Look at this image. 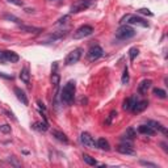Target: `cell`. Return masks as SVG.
<instances>
[{
  "label": "cell",
  "instance_id": "obj_10",
  "mask_svg": "<svg viewBox=\"0 0 168 168\" xmlns=\"http://www.w3.org/2000/svg\"><path fill=\"white\" fill-rule=\"evenodd\" d=\"M147 125L150 126V127H152L155 132H160V133H163L164 135H168V130L166 129V126H163L160 122H158V121H147Z\"/></svg>",
  "mask_w": 168,
  "mask_h": 168
},
{
  "label": "cell",
  "instance_id": "obj_20",
  "mask_svg": "<svg viewBox=\"0 0 168 168\" xmlns=\"http://www.w3.org/2000/svg\"><path fill=\"white\" fill-rule=\"evenodd\" d=\"M18 28H20L22 32H26V33H40V32H42V29H40V28L29 26V25H22V24H18Z\"/></svg>",
  "mask_w": 168,
  "mask_h": 168
},
{
  "label": "cell",
  "instance_id": "obj_18",
  "mask_svg": "<svg viewBox=\"0 0 168 168\" xmlns=\"http://www.w3.org/2000/svg\"><path fill=\"white\" fill-rule=\"evenodd\" d=\"M138 132L141 133V134H145V135H155V130L152 129V127H150L148 125H141V126H138Z\"/></svg>",
  "mask_w": 168,
  "mask_h": 168
},
{
  "label": "cell",
  "instance_id": "obj_35",
  "mask_svg": "<svg viewBox=\"0 0 168 168\" xmlns=\"http://www.w3.org/2000/svg\"><path fill=\"white\" fill-rule=\"evenodd\" d=\"M8 2L12 3V4H15V5H18V7H22V5H24L22 0H8Z\"/></svg>",
  "mask_w": 168,
  "mask_h": 168
},
{
  "label": "cell",
  "instance_id": "obj_11",
  "mask_svg": "<svg viewBox=\"0 0 168 168\" xmlns=\"http://www.w3.org/2000/svg\"><path fill=\"white\" fill-rule=\"evenodd\" d=\"M151 85H152V80H150V79L142 80L139 87H138V93H139V95H146L147 91L151 88Z\"/></svg>",
  "mask_w": 168,
  "mask_h": 168
},
{
  "label": "cell",
  "instance_id": "obj_29",
  "mask_svg": "<svg viewBox=\"0 0 168 168\" xmlns=\"http://www.w3.org/2000/svg\"><path fill=\"white\" fill-rule=\"evenodd\" d=\"M4 18H5V20H8V21H13V22H16V24H20V18L16 17V16H13V15L5 13V15H4Z\"/></svg>",
  "mask_w": 168,
  "mask_h": 168
},
{
  "label": "cell",
  "instance_id": "obj_39",
  "mask_svg": "<svg viewBox=\"0 0 168 168\" xmlns=\"http://www.w3.org/2000/svg\"><path fill=\"white\" fill-rule=\"evenodd\" d=\"M38 105H40V108H41L42 110H45V109H46V107H45V105H43V103H41V101H38Z\"/></svg>",
  "mask_w": 168,
  "mask_h": 168
},
{
  "label": "cell",
  "instance_id": "obj_23",
  "mask_svg": "<svg viewBox=\"0 0 168 168\" xmlns=\"http://www.w3.org/2000/svg\"><path fill=\"white\" fill-rule=\"evenodd\" d=\"M83 160L85 161L88 166H97V161H96V159L95 158H92L91 155H87V154H84L83 155Z\"/></svg>",
  "mask_w": 168,
  "mask_h": 168
},
{
  "label": "cell",
  "instance_id": "obj_15",
  "mask_svg": "<svg viewBox=\"0 0 168 168\" xmlns=\"http://www.w3.org/2000/svg\"><path fill=\"white\" fill-rule=\"evenodd\" d=\"M51 135H53L57 141L65 143V145H67V143H68V138L66 137V134L62 133V132H59V130H51Z\"/></svg>",
  "mask_w": 168,
  "mask_h": 168
},
{
  "label": "cell",
  "instance_id": "obj_22",
  "mask_svg": "<svg viewBox=\"0 0 168 168\" xmlns=\"http://www.w3.org/2000/svg\"><path fill=\"white\" fill-rule=\"evenodd\" d=\"M135 130L133 129V127H129L126 132H125V134H123V137H122V141H133L134 138H135Z\"/></svg>",
  "mask_w": 168,
  "mask_h": 168
},
{
  "label": "cell",
  "instance_id": "obj_5",
  "mask_svg": "<svg viewBox=\"0 0 168 168\" xmlns=\"http://www.w3.org/2000/svg\"><path fill=\"white\" fill-rule=\"evenodd\" d=\"M117 151L120 154H123V155H135V151H134V146L132 141H123L122 143L117 146Z\"/></svg>",
  "mask_w": 168,
  "mask_h": 168
},
{
  "label": "cell",
  "instance_id": "obj_28",
  "mask_svg": "<svg viewBox=\"0 0 168 168\" xmlns=\"http://www.w3.org/2000/svg\"><path fill=\"white\" fill-rule=\"evenodd\" d=\"M116 117H117V110H112L108 116V118L105 120V125H110L112 121H113V118H116Z\"/></svg>",
  "mask_w": 168,
  "mask_h": 168
},
{
  "label": "cell",
  "instance_id": "obj_2",
  "mask_svg": "<svg viewBox=\"0 0 168 168\" xmlns=\"http://www.w3.org/2000/svg\"><path fill=\"white\" fill-rule=\"evenodd\" d=\"M134 36H135V30L129 25H122L116 30V37L118 40H122V41L132 38V37H134Z\"/></svg>",
  "mask_w": 168,
  "mask_h": 168
},
{
  "label": "cell",
  "instance_id": "obj_42",
  "mask_svg": "<svg viewBox=\"0 0 168 168\" xmlns=\"http://www.w3.org/2000/svg\"><path fill=\"white\" fill-rule=\"evenodd\" d=\"M91 2H93V0H91Z\"/></svg>",
  "mask_w": 168,
  "mask_h": 168
},
{
  "label": "cell",
  "instance_id": "obj_25",
  "mask_svg": "<svg viewBox=\"0 0 168 168\" xmlns=\"http://www.w3.org/2000/svg\"><path fill=\"white\" fill-rule=\"evenodd\" d=\"M34 129H37V130H40V132H46L47 130V123L46 122H36L34 123Z\"/></svg>",
  "mask_w": 168,
  "mask_h": 168
},
{
  "label": "cell",
  "instance_id": "obj_40",
  "mask_svg": "<svg viewBox=\"0 0 168 168\" xmlns=\"http://www.w3.org/2000/svg\"><path fill=\"white\" fill-rule=\"evenodd\" d=\"M33 11H34V9H30V8H25V12H26V13H33Z\"/></svg>",
  "mask_w": 168,
  "mask_h": 168
},
{
  "label": "cell",
  "instance_id": "obj_24",
  "mask_svg": "<svg viewBox=\"0 0 168 168\" xmlns=\"http://www.w3.org/2000/svg\"><path fill=\"white\" fill-rule=\"evenodd\" d=\"M152 93L155 96H158L159 98H167V92L164 89H161V88H154Z\"/></svg>",
  "mask_w": 168,
  "mask_h": 168
},
{
  "label": "cell",
  "instance_id": "obj_34",
  "mask_svg": "<svg viewBox=\"0 0 168 168\" xmlns=\"http://www.w3.org/2000/svg\"><path fill=\"white\" fill-rule=\"evenodd\" d=\"M68 20H70V15H66V16H63V17H60L57 24H58V25H62V24H66Z\"/></svg>",
  "mask_w": 168,
  "mask_h": 168
},
{
  "label": "cell",
  "instance_id": "obj_3",
  "mask_svg": "<svg viewBox=\"0 0 168 168\" xmlns=\"http://www.w3.org/2000/svg\"><path fill=\"white\" fill-rule=\"evenodd\" d=\"M121 22H127V24H132V25H139V26H143V28H148V22L145 20V18L134 16V15H126L121 20Z\"/></svg>",
  "mask_w": 168,
  "mask_h": 168
},
{
  "label": "cell",
  "instance_id": "obj_31",
  "mask_svg": "<svg viewBox=\"0 0 168 168\" xmlns=\"http://www.w3.org/2000/svg\"><path fill=\"white\" fill-rule=\"evenodd\" d=\"M0 132L8 134V133H11V126L7 125V123H4V125H0Z\"/></svg>",
  "mask_w": 168,
  "mask_h": 168
},
{
  "label": "cell",
  "instance_id": "obj_41",
  "mask_svg": "<svg viewBox=\"0 0 168 168\" xmlns=\"http://www.w3.org/2000/svg\"><path fill=\"white\" fill-rule=\"evenodd\" d=\"M49 2H62V0H49Z\"/></svg>",
  "mask_w": 168,
  "mask_h": 168
},
{
  "label": "cell",
  "instance_id": "obj_9",
  "mask_svg": "<svg viewBox=\"0 0 168 168\" xmlns=\"http://www.w3.org/2000/svg\"><path fill=\"white\" fill-rule=\"evenodd\" d=\"M80 142H82L85 147H89V148L96 147V142L91 137L89 133H82V135H80Z\"/></svg>",
  "mask_w": 168,
  "mask_h": 168
},
{
  "label": "cell",
  "instance_id": "obj_21",
  "mask_svg": "<svg viewBox=\"0 0 168 168\" xmlns=\"http://www.w3.org/2000/svg\"><path fill=\"white\" fill-rule=\"evenodd\" d=\"M96 147L100 148V150H105V151H109L110 150V146H109V142L105 139V138H100L96 142Z\"/></svg>",
  "mask_w": 168,
  "mask_h": 168
},
{
  "label": "cell",
  "instance_id": "obj_26",
  "mask_svg": "<svg viewBox=\"0 0 168 168\" xmlns=\"http://www.w3.org/2000/svg\"><path fill=\"white\" fill-rule=\"evenodd\" d=\"M7 161L11 164V166H13V167H21V163L17 160V158H15V156H8V159H7Z\"/></svg>",
  "mask_w": 168,
  "mask_h": 168
},
{
  "label": "cell",
  "instance_id": "obj_36",
  "mask_svg": "<svg viewBox=\"0 0 168 168\" xmlns=\"http://www.w3.org/2000/svg\"><path fill=\"white\" fill-rule=\"evenodd\" d=\"M4 113H5V114H8V117H9V118H12V120H13V121H16V117L13 116V113H12V112H8V110H5Z\"/></svg>",
  "mask_w": 168,
  "mask_h": 168
},
{
  "label": "cell",
  "instance_id": "obj_13",
  "mask_svg": "<svg viewBox=\"0 0 168 168\" xmlns=\"http://www.w3.org/2000/svg\"><path fill=\"white\" fill-rule=\"evenodd\" d=\"M3 54H4L5 60H7V62H11V63H17V62L20 60V57H18V55H17L15 51L5 50V51H3Z\"/></svg>",
  "mask_w": 168,
  "mask_h": 168
},
{
  "label": "cell",
  "instance_id": "obj_7",
  "mask_svg": "<svg viewBox=\"0 0 168 168\" xmlns=\"http://www.w3.org/2000/svg\"><path fill=\"white\" fill-rule=\"evenodd\" d=\"M91 0H79L75 4L71 5V9H70V13H79V12H83L87 8H89L91 5Z\"/></svg>",
  "mask_w": 168,
  "mask_h": 168
},
{
  "label": "cell",
  "instance_id": "obj_32",
  "mask_svg": "<svg viewBox=\"0 0 168 168\" xmlns=\"http://www.w3.org/2000/svg\"><path fill=\"white\" fill-rule=\"evenodd\" d=\"M138 13H141V15H147V16H152V12L148 9V8H141V9H138Z\"/></svg>",
  "mask_w": 168,
  "mask_h": 168
},
{
  "label": "cell",
  "instance_id": "obj_19",
  "mask_svg": "<svg viewBox=\"0 0 168 168\" xmlns=\"http://www.w3.org/2000/svg\"><path fill=\"white\" fill-rule=\"evenodd\" d=\"M20 79H21V82H24L25 84H29V82H30V72H29V68L28 67H24L22 70H21Z\"/></svg>",
  "mask_w": 168,
  "mask_h": 168
},
{
  "label": "cell",
  "instance_id": "obj_12",
  "mask_svg": "<svg viewBox=\"0 0 168 168\" xmlns=\"http://www.w3.org/2000/svg\"><path fill=\"white\" fill-rule=\"evenodd\" d=\"M148 107V101L147 100H142V101H138L137 100V103H135V105H134V108L132 109V112L133 113H142L143 110H145L146 108Z\"/></svg>",
  "mask_w": 168,
  "mask_h": 168
},
{
  "label": "cell",
  "instance_id": "obj_6",
  "mask_svg": "<svg viewBox=\"0 0 168 168\" xmlns=\"http://www.w3.org/2000/svg\"><path fill=\"white\" fill-rule=\"evenodd\" d=\"M93 33V28L91 25H83L78 28L75 32H74V38L75 40H82L84 38V37H88Z\"/></svg>",
  "mask_w": 168,
  "mask_h": 168
},
{
  "label": "cell",
  "instance_id": "obj_14",
  "mask_svg": "<svg viewBox=\"0 0 168 168\" xmlns=\"http://www.w3.org/2000/svg\"><path fill=\"white\" fill-rule=\"evenodd\" d=\"M15 95H16V97L18 98V101H21L24 105H28V97H26V95H25V92H24L22 89H20L18 87H15Z\"/></svg>",
  "mask_w": 168,
  "mask_h": 168
},
{
  "label": "cell",
  "instance_id": "obj_27",
  "mask_svg": "<svg viewBox=\"0 0 168 168\" xmlns=\"http://www.w3.org/2000/svg\"><path fill=\"white\" fill-rule=\"evenodd\" d=\"M139 54V50H138V47H132L129 50V57H130V60H134L135 57Z\"/></svg>",
  "mask_w": 168,
  "mask_h": 168
},
{
  "label": "cell",
  "instance_id": "obj_4",
  "mask_svg": "<svg viewBox=\"0 0 168 168\" xmlns=\"http://www.w3.org/2000/svg\"><path fill=\"white\" fill-rule=\"evenodd\" d=\"M82 54H83V49H80V47H78V49H75L74 51H71L70 54L66 57V59H65V63L67 65V66H71V65H75V63H78L79 62V59L82 58Z\"/></svg>",
  "mask_w": 168,
  "mask_h": 168
},
{
  "label": "cell",
  "instance_id": "obj_1",
  "mask_svg": "<svg viewBox=\"0 0 168 168\" xmlns=\"http://www.w3.org/2000/svg\"><path fill=\"white\" fill-rule=\"evenodd\" d=\"M76 83L74 80H70L67 82V84L63 87V89L60 92V101L66 104V105H70L74 101V96H75V89H76Z\"/></svg>",
  "mask_w": 168,
  "mask_h": 168
},
{
  "label": "cell",
  "instance_id": "obj_33",
  "mask_svg": "<svg viewBox=\"0 0 168 168\" xmlns=\"http://www.w3.org/2000/svg\"><path fill=\"white\" fill-rule=\"evenodd\" d=\"M139 163L142 166H146V167H151V168H158V166L155 164V163H151V161H146V160H141Z\"/></svg>",
  "mask_w": 168,
  "mask_h": 168
},
{
  "label": "cell",
  "instance_id": "obj_37",
  "mask_svg": "<svg viewBox=\"0 0 168 168\" xmlns=\"http://www.w3.org/2000/svg\"><path fill=\"white\" fill-rule=\"evenodd\" d=\"M0 76H2V78H4V79H13V76H12V75H5V74H3V72H0Z\"/></svg>",
  "mask_w": 168,
  "mask_h": 168
},
{
  "label": "cell",
  "instance_id": "obj_16",
  "mask_svg": "<svg viewBox=\"0 0 168 168\" xmlns=\"http://www.w3.org/2000/svg\"><path fill=\"white\" fill-rule=\"evenodd\" d=\"M68 34V32L67 30H59V32H55V33H53V34H50L49 36V38H47V41H58V40H62V38H65V37Z\"/></svg>",
  "mask_w": 168,
  "mask_h": 168
},
{
  "label": "cell",
  "instance_id": "obj_8",
  "mask_svg": "<svg viewBox=\"0 0 168 168\" xmlns=\"http://www.w3.org/2000/svg\"><path fill=\"white\" fill-rule=\"evenodd\" d=\"M103 55H104V50L98 45L92 46L88 50V53H87V57H88L89 60H97L98 58H101Z\"/></svg>",
  "mask_w": 168,
  "mask_h": 168
},
{
  "label": "cell",
  "instance_id": "obj_30",
  "mask_svg": "<svg viewBox=\"0 0 168 168\" xmlns=\"http://www.w3.org/2000/svg\"><path fill=\"white\" fill-rule=\"evenodd\" d=\"M121 83L122 84H127L129 83V70H127V67L123 70V74H122V79H121Z\"/></svg>",
  "mask_w": 168,
  "mask_h": 168
},
{
  "label": "cell",
  "instance_id": "obj_38",
  "mask_svg": "<svg viewBox=\"0 0 168 168\" xmlns=\"http://www.w3.org/2000/svg\"><path fill=\"white\" fill-rule=\"evenodd\" d=\"M5 58H4V54H3V51H0V63H5Z\"/></svg>",
  "mask_w": 168,
  "mask_h": 168
},
{
  "label": "cell",
  "instance_id": "obj_17",
  "mask_svg": "<svg viewBox=\"0 0 168 168\" xmlns=\"http://www.w3.org/2000/svg\"><path fill=\"white\" fill-rule=\"evenodd\" d=\"M137 103V97L135 96H132V97H127L125 101H123V105H122V108L123 110H132L134 108V105Z\"/></svg>",
  "mask_w": 168,
  "mask_h": 168
}]
</instances>
